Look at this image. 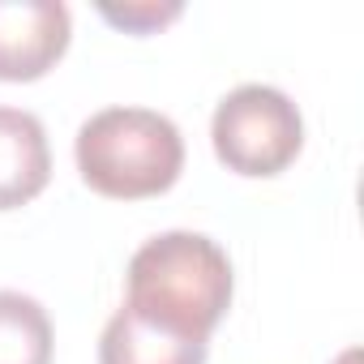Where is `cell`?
Instances as JSON below:
<instances>
[{
	"instance_id": "obj_1",
	"label": "cell",
	"mask_w": 364,
	"mask_h": 364,
	"mask_svg": "<svg viewBox=\"0 0 364 364\" xmlns=\"http://www.w3.org/2000/svg\"><path fill=\"white\" fill-rule=\"evenodd\" d=\"M232 262L202 232L150 236L124 270V309L185 338L210 343V330L232 309Z\"/></svg>"
},
{
	"instance_id": "obj_7",
	"label": "cell",
	"mask_w": 364,
	"mask_h": 364,
	"mask_svg": "<svg viewBox=\"0 0 364 364\" xmlns=\"http://www.w3.org/2000/svg\"><path fill=\"white\" fill-rule=\"evenodd\" d=\"M0 364H52V317L26 291H0Z\"/></svg>"
},
{
	"instance_id": "obj_2",
	"label": "cell",
	"mask_w": 364,
	"mask_h": 364,
	"mask_svg": "<svg viewBox=\"0 0 364 364\" xmlns=\"http://www.w3.org/2000/svg\"><path fill=\"white\" fill-rule=\"evenodd\" d=\"M82 180L116 202L167 193L185 167V137L154 107H103L73 137Z\"/></svg>"
},
{
	"instance_id": "obj_9",
	"label": "cell",
	"mask_w": 364,
	"mask_h": 364,
	"mask_svg": "<svg viewBox=\"0 0 364 364\" xmlns=\"http://www.w3.org/2000/svg\"><path fill=\"white\" fill-rule=\"evenodd\" d=\"M334 364H360V351H355V347H347V351H343Z\"/></svg>"
},
{
	"instance_id": "obj_4",
	"label": "cell",
	"mask_w": 364,
	"mask_h": 364,
	"mask_svg": "<svg viewBox=\"0 0 364 364\" xmlns=\"http://www.w3.org/2000/svg\"><path fill=\"white\" fill-rule=\"evenodd\" d=\"M73 18L60 0H0V82H35L69 48Z\"/></svg>"
},
{
	"instance_id": "obj_8",
	"label": "cell",
	"mask_w": 364,
	"mask_h": 364,
	"mask_svg": "<svg viewBox=\"0 0 364 364\" xmlns=\"http://www.w3.org/2000/svg\"><path fill=\"white\" fill-rule=\"evenodd\" d=\"M180 0H129V5H112V0H99V14L120 26V31H133V35H150L167 22L180 18Z\"/></svg>"
},
{
	"instance_id": "obj_5",
	"label": "cell",
	"mask_w": 364,
	"mask_h": 364,
	"mask_svg": "<svg viewBox=\"0 0 364 364\" xmlns=\"http://www.w3.org/2000/svg\"><path fill=\"white\" fill-rule=\"evenodd\" d=\"M52 180L48 129L35 112L0 107V210L35 202Z\"/></svg>"
},
{
	"instance_id": "obj_6",
	"label": "cell",
	"mask_w": 364,
	"mask_h": 364,
	"mask_svg": "<svg viewBox=\"0 0 364 364\" xmlns=\"http://www.w3.org/2000/svg\"><path fill=\"white\" fill-rule=\"evenodd\" d=\"M206 351L210 343L154 326L124 304L107 317L99 334V364H206Z\"/></svg>"
},
{
	"instance_id": "obj_3",
	"label": "cell",
	"mask_w": 364,
	"mask_h": 364,
	"mask_svg": "<svg viewBox=\"0 0 364 364\" xmlns=\"http://www.w3.org/2000/svg\"><path fill=\"white\" fill-rule=\"evenodd\" d=\"M210 141L228 171L279 176L304 146V116L279 86L245 82L219 99L210 116Z\"/></svg>"
}]
</instances>
